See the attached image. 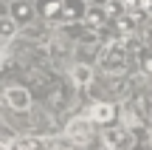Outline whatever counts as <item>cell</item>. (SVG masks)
Segmentation results:
<instances>
[{
    "mask_svg": "<svg viewBox=\"0 0 152 150\" xmlns=\"http://www.w3.org/2000/svg\"><path fill=\"white\" fill-rule=\"evenodd\" d=\"M3 99H6V105H9L11 111H20V113L31 108V96H28V91L20 88V85H9V88L3 91Z\"/></svg>",
    "mask_w": 152,
    "mask_h": 150,
    "instance_id": "1",
    "label": "cell"
},
{
    "mask_svg": "<svg viewBox=\"0 0 152 150\" xmlns=\"http://www.w3.org/2000/svg\"><path fill=\"white\" fill-rule=\"evenodd\" d=\"M104 145H107L110 150L130 147V130H127V128H107V130H104Z\"/></svg>",
    "mask_w": 152,
    "mask_h": 150,
    "instance_id": "2",
    "label": "cell"
},
{
    "mask_svg": "<svg viewBox=\"0 0 152 150\" xmlns=\"http://www.w3.org/2000/svg\"><path fill=\"white\" fill-rule=\"evenodd\" d=\"M68 139L73 145H87L90 142V119H76L68 125Z\"/></svg>",
    "mask_w": 152,
    "mask_h": 150,
    "instance_id": "3",
    "label": "cell"
},
{
    "mask_svg": "<svg viewBox=\"0 0 152 150\" xmlns=\"http://www.w3.org/2000/svg\"><path fill=\"white\" fill-rule=\"evenodd\" d=\"M87 119L90 122H99V125H110L115 119V108L110 102H96V105L87 111Z\"/></svg>",
    "mask_w": 152,
    "mask_h": 150,
    "instance_id": "4",
    "label": "cell"
},
{
    "mask_svg": "<svg viewBox=\"0 0 152 150\" xmlns=\"http://www.w3.org/2000/svg\"><path fill=\"white\" fill-rule=\"evenodd\" d=\"M102 65H104V71H124L127 68V60H124V51L115 45V48H110V51H104V57H102Z\"/></svg>",
    "mask_w": 152,
    "mask_h": 150,
    "instance_id": "5",
    "label": "cell"
},
{
    "mask_svg": "<svg viewBox=\"0 0 152 150\" xmlns=\"http://www.w3.org/2000/svg\"><path fill=\"white\" fill-rule=\"evenodd\" d=\"M9 14L14 17L17 23H28L34 17V9L28 0H14V3H9Z\"/></svg>",
    "mask_w": 152,
    "mask_h": 150,
    "instance_id": "6",
    "label": "cell"
},
{
    "mask_svg": "<svg viewBox=\"0 0 152 150\" xmlns=\"http://www.w3.org/2000/svg\"><path fill=\"white\" fill-rule=\"evenodd\" d=\"M39 14L45 17V20H56V17H62V9H65V0H39Z\"/></svg>",
    "mask_w": 152,
    "mask_h": 150,
    "instance_id": "7",
    "label": "cell"
},
{
    "mask_svg": "<svg viewBox=\"0 0 152 150\" xmlns=\"http://www.w3.org/2000/svg\"><path fill=\"white\" fill-rule=\"evenodd\" d=\"M85 20H87V26H102L104 20H107V9H102V6H90V9L85 11Z\"/></svg>",
    "mask_w": 152,
    "mask_h": 150,
    "instance_id": "8",
    "label": "cell"
},
{
    "mask_svg": "<svg viewBox=\"0 0 152 150\" xmlns=\"http://www.w3.org/2000/svg\"><path fill=\"white\" fill-rule=\"evenodd\" d=\"M82 14H85V6L79 0H65V9H62V17L65 20H79Z\"/></svg>",
    "mask_w": 152,
    "mask_h": 150,
    "instance_id": "9",
    "label": "cell"
},
{
    "mask_svg": "<svg viewBox=\"0 0 152 150\" xmlns=\"http://www.w3.org/2000/svg\"><path fill=\"white\" fill-rule=\"evenodd\" d=\"M14 31H17V20L11 14H6L3 20H0V34H3V43H9L11 37H14Z\"/></svg>",
    "mask_w": 152,
    "mask_h": 150,
    "instance_id": "10",
    "label": "cell"
},
{
    "mask_svg": "<svg viewBox=\"0 0 152 150\" xmlns=\"http://www.w3.org/2000/svg\"><path fill=\"white\" fill-rule=\"evenodd\" d=\"M115 28H118L121 34H132V28H135V17L127 14V11L118 14V17H115Z\"/></svg>",
    "mask_w": 152,
    "mask_h": 150,
    "instance_id": "11",
    "label": "cell"
},
{
    "mask_svg": "<svg viewBox=\"0 0 152 150\" xmlns=\"http://www.w3.org/2000/svg\"><path fill=\"white\" fill-rule=\"evenodd\" d=\"M71 77H73V82H76V85H87L93 74H90V68H87V65H73Z\"/></svg>",
    "mask_w": 152,
    "mask_h": 150,
    "instance_id": "12",
    "label": "cell"
},
{
    "mask_svg": "<svg viewBox=\"0 0 152 150\" xmlns=\"http://www.w3.org/2000/svg\"><path fill=\"white\" fill-rule=\"evenodd\" d=\"M20 147L23 150H48V145L39 139H20Z\"/></svg>",
    "mask_w": 152,
    "mask_h": 150,
    "instance_id": "13",
    "label": "cell"
},
{
    "mask_svg": "<svg viewBox=\"0 0 152 150\" xmlns=\"http://www.w3.org/2000/svg\"><path fill=\"white\" fill-rule=\"evenodd\" d=\"M141 68L147 74H152V51H147V54H141Z\"/></svg>",
    "mask_w": 152,
    "mask_h": 150,
    "instance_id": "14",
    "label": "cell"
},
{
    "mask_svg": "<svg viewBox=\"0 0 152 150\" xmlns=\"http://www.w3.org/2000/svg\"><path fill=\"white\" fill-rule=\"evenodd\" d=\"M138 3H141L144 11H152V0H138Z\"/></svg>",
    "mask_w": 152,
    "mask_h": 150,
    "instance_id": "15",
    "label": "cell"
},
{
    "mask_svg": "<svg viewBox=\"0 0 152 150\" xmlns=\"http://www.w3.org/2000/svg\"><path fill=\"white\" fill-rule=\"evenodd\" d=\"M87 3H90V6H102L104 0H87Z\"/></svg>",
    "mask_w": 152,
    "mask_h": 150,
    "instance_id": "16",
    "label": "cell"
},
{
    "mask_svg": "<svg viewBox=\"0 0 152 150\" xmlns=\"http://www.w3.org/2000/svg\"><path fill=\"white\" fill-rule=\"evenodd\" d=\"M6 3H14V0H6Z\"/></svg>",
    "mask_w": 152,
    "mask_h": 150,
    "instance_id": "17",
    "label": "cell"
},
{
    "mask_svg": "<svg viewBox=\"0 0 152 150\" xmlns=\"http://www.w3.org/2000/svg\"><path fill=\"white\" fill-rule=\"evenodd\" d=\"M149 43H152V34H149Z\"/></svg>",
    "mask_w": 152,
    "mask_h": 150,
    "instance_id": "18",
    "label": "cell"
},
{
    "mask_svg": "<svg viewBox=\"0 0 152 150\" xmlns=\"http://www.w3.org/2000/svg\"><path fill=\"white\" fill-rule=\"evenodd\" d=\"M28 3H31V0H28Z\"/></svg>",
    "mask_w": 152,
    "mask_h": 150,
    "instance_id": "19",
    "label": "cell"
}]
</instances>
